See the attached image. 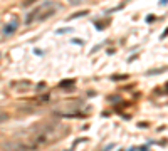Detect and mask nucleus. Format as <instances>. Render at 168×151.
I'll return each mask as SVG.
<instances>
[{
	"mask_svg": "<svg viewBox=\"0 0 168 151\" xmlns=\"http://www.w3.org/2000/svg\"><path fill=\"white\" fill-rule=\"evenodd\" d=\"M167 89H168V84H167Z\"/></svg>",
	"mask_w": 168,
	"mask_h": 151,
	"instance_id": "1a4fd4ad",
	"label": "nucleus"
},
{
	"mask_svg": "<svg viewBox=\"0 0 168 151\" xmlns=\"http://www.w3.org/2000/svg\"><path fill=\"white\" fill-rule=\"evenodd\" d=\"M56 10H57V3H56V2H44L42 5L35 7L30 14L27 15L25 24L46 20V19H49V17H52V15L56 14Z\"/></svg>",
	"mask_w": 168,
	"mask_h": 151,
	"instance_id": "f257e3e1",
	"label": "nucleus"
},
{
	"mask_svg": "<svg viewBox=\"0 0 168 151\" xmlns=\"http://www.w3.org/2000/svg\"><path fill=\"white\" fill-rule=\"evenodd\" d=\"M69 2H71V3H74V5H77V3H79L81 0H69Z\"/></svg>",
	"mask_w": 168,
	"mask_h": 151,
	"instance_id": "6e6552de",
	"label": "nucleus"
},
{
	"mask_svg": "<svg viewBox=\"0 0 168 151\" xmlns=\"http://www.w3.org/2000/svg\"><path fill=\"white\" fill-rule=\"evenodd\" d=\"M84 15H87V10H79V12H76V14H72L69 19H77V17H84Z\"/></svg>",
	"mask_w": 168,
	"mask_h": 151,
	"instance_id": "39448f33",
	"label": "nucleus"
},
{
	"mask_svg": "<svg viewBox=\"0 0 168 151\" xmlns=\"http://www.w3.org/2000/svg\"><path fill=\"white\" fill-rule=\"evenodd\" d=\"M34 2H35V0H24V2H22V7H29L30 3H34Z\"/></svg>",
	"mask_w": 168,
	"mask_h": 151,
	"instance_id": "0eeeda50",
	"label": "nucleus"
},
{
	"mask_svg": "<svg viewBox=\"0 0 168 151\" xmlns=\"http://www.w3.org/2000/svg\"><path fill=\"white\" fill-rule=\"evenodd\" d=\"M7 119H8L7 113H2V111H0V123H4V121H7Z\"/></svg>",
	"mask_w": 168,
	"mask_h": 151,
	"instance_id": "423d86ee",
	"label": "nucleus"
},
{
	"mask_svg": "<svg viewBox=\"0 0 168 151\" xmlns=\"http://www.w3.org/2000/svg\"><path fill=\"white\" fill-rule=\"evenodd\" d=\"M74 84H76L74 79H64V81H60V82H59V87L67 89V87H71V86H74Z\"/></svg>",
	"mask_w": 168,
	"mask_h": 151,
	"instance_id": "f03ea898",
	"label": "nucleus"
},
{
	"mask_svg": "<svg viewBox=\"0 0 168 151\" xmlns=\"http://www.w3.org/2000/svg\"><path fill=\"white\" fill-rule=\"evenodd\" d=\"M15 27H17V20H12V22H10V24H8V25L5 27V30H4V32H5V35H10V34H13V30H15Z\"/></svg>",
	"mask_w": 168,
	"mask_h": 151,
	"instance_id": "7ed1b4c3",
	"label": "nucleus"
},
{
	"mask_svg": "<svg viewBox=\"0 0 168 151\" xmlns=\"http://www.w3.org/2000/svg\"><path fill=\"white\" fill-rule=\"evenodd\" d=\"M30 86H32V82H29V81H20V82H17V89L27 91V89H30Z\"/></svg>",
	"mask_w": 168,
	"mask_h": 151,
	"instance_id": "20e7f679",
	"label": "nucleus"
}]
</instances>
